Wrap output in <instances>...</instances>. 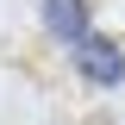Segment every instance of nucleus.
Instances as JSON below:
<instances>
[{
	"instance_id": "2",
	"label": "nucleus",
	"mask_w": 125,
	"mask_h": 125,
	"mask_svg": "<svg viewBox=\"0 0 125 125\" xmlns=\"http://www.w3.org/2000/svg\"><path fill=\"white\" fill-rule=\"evenodd\" d=\"M44 25L62 44H81L88 38V0H44Z\"/></svg>"
},
{
	"instance_id": "1",
	"label": "nucleus",
	"mask_w": 125,
	"mask_h": 125,
	"mask_svg": "<svg viewBox=\"0 0 125 125\" xmlns=\"http://www.w3.org/2000/svg\"><path fill=\"white\" fill-rule=\"evenodd\" d=\"M69 50H75L81 81H94V88H119V81H125V44H119V38L88 31V38H81V44H69Z\"/></svg>"
}]
</instances>
